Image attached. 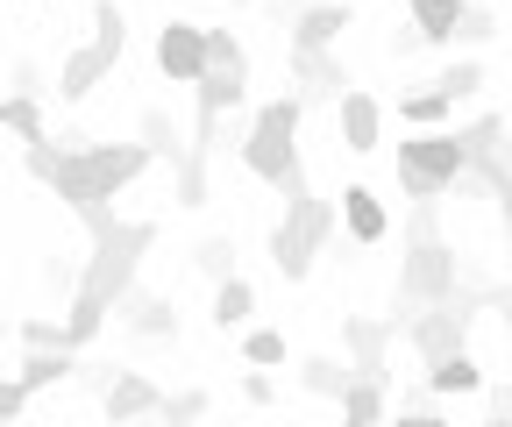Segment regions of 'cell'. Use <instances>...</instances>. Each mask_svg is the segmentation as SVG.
Wrapping results in <instances>:
<instances>
[{"instance_id":"f35d334b","label":"cell","mask_w":512,"mask_h":427,"mask_svg":"<svg viewBox=\"0 0 512 427\" xmlns=\"http://www.w3.org/2000/svg\"><path fill=\"white\" fill-rule=\"evenodd\" d=\"M491 200H498V221H505V228H512V186H498V193H491Z\"/></svg>"},{"instance_id":"f1b7e54d","label":"cell","mask_w":512,"mask_h":427,"mask_svg":"<svg viewBox=\"0 0 512 427\" xmlns=\"http://www.w3.org/2000/svg\"><path fill=\"white\" fill-rule=\"evenodd\" d=\"M207 406H214V399H207L200 385H185V392H171V399H164L157 427H200V420H207Z\"/></svg>"},{"instance_id":"6da1fadb","label":"cell","mask_w":512,"mask_h":427,"mask_svg":"<svg viewBox=\"0 0 512 427\" xmlns=\"http://www.w3.org/2000/svg\"><path fill=\"white\" fill-rule=\"evenodd\" d=\"M22 164H29V178H43V186L86 221V235H100L114 221V193L136 186V178L157 164V150L150 143H72L64 136V143L22 150Z\"/></svg>"},{"instance_id":"ab89813d","label":"cell","mask_w":512,"mask_h":427,"mask_svg":"<svg viewBox=\"0 0 512 427\" xmlns=\"http://www.w3.org/2000/svg\"><path fill=\"white\" fill-rule=\"evenodd\" d=\"M498 321H505V335H512V285H505V299H498Z\"/></svg>"},{"instance_id":"ee69618b","label":"cell","mask_w":512,"mask_h":427,"mask_svg":"<svg viewBox=\"0 0 512 427\" xmlns=\"http://www.w3.org/2000/svg\"><path fill=\"white\" fill-rule=\"evenodd\" d=\"M128 427H150V420H128Z\"/></svg>"},{"instance_id":"e0dca14e","label":"cell","mask_w":512,"mask_h":427,"mask_svg":"<svg viewBox=\"0 0 512 427\" xmlns=\"http://www.w3.org/2000/svg\"><path fill=\"white\" fill-rule=\"evenodd\" d=\"M349 385H356V363L349 356H306L299 363V392H313V399H349Z\"/></svg>"},{"instance_id":"83f0119b","label":"cell","mask_w":512,"mask_h":427,"mask_svg":"<svg viewBox=\"0 0 512 427\" xmlns=\"http://www.w3.org/2000/svg\"><path fill=\"white\" fill-rule=\"evenodd\" d=\"M192 271H207L214 285L235 278V235H200V250H192Z\"/></svg>"},{"instance_id":"2e32d148","label":"cell","mask_w":512,"mask_h":427,"mask_svg":"<svg viewBox=\"0 0 512 427\" xmlns=\"http://www.w3.org/2000/svg\"><path fill=\"white\" fill-rule=\"evenodd\" d=\"M342 228H349V242H384L392 235V214H384V200L370 193V186H342Z\"/></svg>"},{"instance_id":"4dcf8cb0","label":"cell","mask_w":512,"mask_h":427,"mask_svg":"<svg viewBox=\"0 0 512 427\" xmlns=\"http://www.w3.org/2000/svg\"><path fill=\"white\" fill-rule=\"evenodd\" d=\"M22 349H72V335H64V321H50V314H29L22 328Z\"/></svg>"},{"instance_id":"52a82bcc","label":"cell","mask_w":512,"mask_h":427,"mask_svg":"<svg viewBox=\"0 0 512 427\" xmlns=\"http://www.w3.org/2000/svg\"><path fill=\"white\" fill-rule=\"evenodd\" d=\"M463 171H470V150H463L456 129H413V136L399 143V193H406V200L456 193Z\"/></svg>"},{"instance_id":"8992f818","label":"cell","mask_w":512,"mask_h":427,"mask_svg":"<svg viewBox=\"0 0 512 427\" xmlns=\"http://www.w3.org/2000/svg\"><path fill=\"white\" fill-rule=\"evenodd\" d=\"M192 100H200V114H192V150L214 157L221 114H235V107L249 100V50H242L235 29H214V36H207V79L192 86Z\"/></svg>"},{"instance_id":"c3c4849f","label":"cell","mask_w":512,"mask_h":427,"mask_svg":"<svg viewBox=\"0 0 512 427\" xmlns=\"http://www.w3.org/2000/svg\"><path fill=\"white\" fill-rule=\"evenodd\" d=\"M342 427H349V420H342Z\"/></svg>"},{"instance_id":"bcb514c9","label":"cell","mask_w":512,"mask_h":427,"mask_svg":"<svg viewBox=\"0 0 512 427\" xmlns=\"http://www.w3.org/2000/svg\"><path fill=\"white\" fill-rule=\"evenodd\" d=\"M0 335H8V321H0Z\"/></svg>"},{"instance_id":"d6a6232c","label":"cell","mask_w":512,"mask_h":427,"mask_svg":"<svg viewBox=\"0 0 512 427\" xmlns=\"http://www.w3.org/2000/svg\"><path fill=\"white\" fill-rule=\"evenodd\" d=\"M491 36H498V15H491V8H470V22H463V36H456V43H463V50H484Z\"/></svg>"},{"instance_id":"8fae6325","label":"cell","mask_w":512,"mask_h":427,"mask_svg":"<svg viewBox=\"0 0 512 427\" xmlns=\"http://www.w3.org/2000/svg\"><path fill=\"white\" fill-rule=\"evenodd\" d=\"M164 399H171V392H157L143 371H114V385L100 392V406H107V427H128V420H157V413H164Z\"/></svg>"},{"instance_id":"7a4b0ae2","label":"cell","mask_w":512,"mask_h":427,"mask_svg":"<svg viewBox=\"0 0 512 427\" xmlns=\"http://www.w3.org/2000/svg\"><path fill=\"white\" fill-rule=\"evenodd\" d=\"M157 250V221H107L93 235V257L79 264V292L64 299V335H72V349H86L121 307H128V292H136V271L143 257Z\"/></svg>"},{"instance_id":"f546056e","label":"cell","mask_w":512,"mask_h":427,"mask_svg":"<svg viewBox=\"0 0 512 427\" xmlns=\"http://www.w3.org/2000/svg\"><path fill=\"white\" fill-rule=\"evenodd\" d=\"M178 207H207V157L200 150H185V164H178Z\"/></svg>"},{"instance_id":"7dc6e473","label":"cell","mask_w":512,"mask_h":427,"mask_svg":"<svg viewBox=\"0 0 512 427\" xmlns=\"http://www.w3.org/2000/svg\"><path fill=\"white\" fill-rule=\"evenodd\" d=\"M406 8H413V0H406Z\"/></svg>"},{"instance_id":"484cf974","label":"cell","mask_w":512,"mask_h":427,"mask_svg":"<svg viewBox=\"0 0 512 427\" xmlns=\"http://www.w3.org/2000/svg\"><path fill=\"white\" fill-rule=\"evenodd\" d=\"M93 43L121 65V50H128V15L114 8V0H93Z\"/></svg>"},{"instance_id":"9a60e30c","label":"cell","mask_w":512,"mask_h":427,"mask_svg":"<svg viewBox=\"0 0 512 427\" xmlns=\"http://www.w3.org/2000/svg\"><path fill=\"white\" fill-rule=\"evenodd\" d=\"M128 335H143V342H178V307L157 292H128V307L114 314Z\"/></svg>"},{"instance_id":"d590c367","label":"cell","mask_w":512,"mask_h":427,"mask_svg":"<svg viewBox=\"0 0 512 427\" xmlns=\"http://www.w3.org/2000/svg\"><path fill=\"white\" fill-rule=\"evenodd\" d=\"M22 406H29V385L22 378H0V420H15Z\"/></svg>"},{"instance_id":"30bf717a","label":"cell","mask_w":512,"mask_h":427,"mask_svg":"<svg viewBox=\"0 0 512 427\" xmlns=\"http://www.w3.org/2000/svg\"><path fill=\"white\" fill-rule=\"evenodd\" d=\"M285 65H292V93L299 100H335L342 107V93H356L335 50H285Z\"/></svg>"},{"instance_id":"ac0fdd59","label":"cell","mask_w":512,"mask_h":427,"mask_svg":"<svg viewBox=\"0 0 512 427\" xmlns=\"http://www.w3.org/2000/svg\"><path fill=\"white\" fill-rule=\"evenodd\" d=\"M470 22V0H413V29L420 43H456Z\"/></svg>"},{"instance_id":"5bb4252c","label":"cell","mask_w":512,"mask_h":427,"mask_svg":"<svg viewBox=\"0 0 512 427\" xmlns=\"http://www.w3.org/2000/svg\"><path fill=\"white\" fill-rule=\"evenodd\" d=\"M342 29H349V0H313V8H299V22H292V43H285V50H335V43H342Z\"/></svg>"},{"instance_id":"7bdbcfd3","label":"cell","mask_w":512,"mask_h":427,"mask_svg":"<svg viewBox=\"0 0 512 427\" xmlns=\"http://www.w3.org/2000/svg\"><path fill=\"white\" fill-rule=\"evenodd\" d=\"M235 8H256V0H235Z\"/></svg>"},{"instance_id":"603a6c76","label":"cell","mask_w":512,"mask_h":427,"mask_svg":"<svg viewBox=\"0 0 512 427\" xmlns=\"http://www.w3.org/2000/svg\"><path fill=\"white\" fill-rule=\"evenodd\" d=\"M249 314H256L249 278H221V285H214V328H221V335H228V328H249Z\"/></svg>"},{"instance_id":"836d02e7","label":"cell","mask_w":512,"mask_h":427,"mask_svg":"<svg viewBox=\"0 0 512 427\" xmlns=\"http://www.w3.org/2000/svg\"><path fill=\"white\" fill-rule=\"evenodd\" d=\"M8 93H29V100H43L50 86H43V65H36V57H22V65L8 72Z\"/></svg>"},{"instance_id":"e575fe53","label":"cell","mask_w":512,"mask_h":427,"mask_svg":"<svg viewBox=\"0 0 512 427\" xmlns=\"http://www.w3.org/2000/svg\"><path fill=\"white\" fill-rule=\"evenodd\" d=\"M392 427H448V413H434V406H399Z\"/></svg>"},{"instance_id":"4316f807","label":"cell","mask_w":512,"mask_h":427,"mask_svg":"<svg viewBox=\"0 0 512 427\" xmlns=\"http://www.w3.org/2000/svg\"><path fill=\"white\" fill-rule=\"evenodd\" d=\"M242 363L249 371H278L285 363V328H249L242 335Z\"/></svg>"},{"instance_id":"cb8c5ba5","label":"cell","mask_w":512,"mask_h":427,"mask_svg":"<svg viewBox=\"0 0 512 427\" xmlns=\"http://www.w3.org/2000/svg\"><path fill=\"white\" fill-rule=\"evenodd\" d=\"M505 129H512V121H505V114H477V121H463V129H456V136H463V150H470V171L498 157V143H505Z\"/></svg>"},{"instance_id":"ba28073f","label":"cell","mask_w":512,"mask_h":427,"mask_svg":"<svg viewBox=\"0 0 512 427\" xmlns=\"http://www.w3.org/2000/svg\"><path fill=\"white\" fill-rule=\"evenodd\" d=\"M207 36H214V29L171 15V22L157 29V72H164L171 86H200V79H207Z\"/></svg>"},{"instance_id":"4fadbf2b","label":"cell","mask_w":512,"mask_h":427,"mask_svg":"<svg viewBox=\"0 0 512 427\" xmlns=\"http://www.w3.org/2000/svg\"><path fill=\"white\" fill-rule=\"evenodd\" d=\"M107 72H114V57H107L100 43L72 50V57L57 65V100H64V107H86V100L100 93V79H107Z\"/></svg>"},{"instance_id":"74e56055","label":"cell","mask_w":512,"mask_h":427,"mask_svg":"<svg viewBox=\"0 0 512 427\" xmlns=\"http://www.w3.org/2000/svg\"><path fill=\"white\" fill-rule=\"evenodd\" d=\"M491 413H512V385H491Z\"/></svg>"},{"instance_id":"8d00e7d4","label":"cell","mask_w":512,"mask_h":427,"mask_svg":"<svg viewBox=\"0 0 512 427\" xmlns=\"http://www.w3.org/2000/svg\"><path fill=\"white\" fill-rule=\"evenodd\" d=\"M242 399H249V406H271V399H278V385H271L264 371H249V378H242Z\"/></svg>"},{"instance_id":"60d3db41","label":"cell","mask_w":512,"mask_h":427,"mask_svg":"<svg viewBox=\"0 0 512 427\" xmlns=\"http://www.w3.org/2000/svg\"><path fill=\"white\" fill-rule=\"evenodd\" d=\"M0 136H15V129H8V114H0Z\"/></svg>"},{"instance_id":"b9f144b4","label":"cell","mask_w":512,"mask_h":427,"mask_svg":"<svg viewBox=\"0 0 512 427\" xmlns=\"http://www.w3.org/2000/svg\"><path fill=\"white\" fill-rule=\"evenodd\" d=\"M505 257H512V228H505Z\"/></svg>"},{"instance_id":"9c48e42d","label":"cell","mask_w":512,"mask_h":427,"mask_svg":"<svg viewBox=\"0 0 512 427\" xmlns=\"http://www.w3.org/2000/svg\"><path fill=\"white\" fill-rule=\"evenodd\" d=\"M406 328V314L392 321H370V314H342V356L356 363V378L384 385V356H392V335Z\"/></svg>"},{"instance_id":"7c38bea8","label":"cell","mask_w":512,"mask_h":427,"mask_svg":"<svg viewBox=\"0 0 512 427\" xmlns=\"http://www.w3.org/2000/svg\"><path fill=\"white\" fill-rule=\"evenodd\" d=\"M335 129H342V150L349 157H370L377 143H384V107H377V93H342V107H335Z\"/></svg>"},{"instance_id":"d6986e66","label":"cell","mask_w":512,"mask_h":427,"mask_svg":"<svg viewBox=\"0 0 512 427\" xmlns=\"http://www.w3.org/2000/svg\"><path fill=\"white\" fill-rule=\"evenodd\" d=\"M72 371H86V363H79V349H22V385L29 392H50L57 378H72Z\"/></svg>"},{"instance_id":"1f68e13d","label":"cell","mask_w":512,"mask_h":427,"mask_svg":"<svg viewBox=\"0 0 512 427\" xmlns=\"http://www.w3.org/2000/svg\"><path fill=\"white\" fill-rule=\"evenodd\" d=\"M434 86H441L448 100H470V93L484 86V65H477V57H456V65H448V72H441Z\"/></svg>"},{"instance_id":"44dd1931","label":"cell","mask_w":512,"mask_h":427,"mask_svg":"<svg viewBox=\"0 0 512 427\" xmlns=\"http://www.w3.org/2000/svg\"><path fill=\"white\" fill-rule=\"evenodd\" d=\"M136 143H150V150H157V164H171V171H178V164H185V150H192L164 107H143V121H136Z\"/></svg>"},{"instance_id":"5b68a950","label":"cell","mask_w":512,"mask_h":427,"mask_svg":"<svg viewBox=\"0 0 512 427\" xmlns=\"http://www.w3.org/2000/svg\"><path fill=\"white\" fill-rule=\"evenodd\" d=\"M335 235H342V207H335V200H320L313 186L285 193V221L271 228V271H278L285 285H306V278H313V257L328 250Z\"/></svg>"},{"instance_id":"7402d4cb","label":"cell","mask_w":512,"mask_h":427,"mask_svg":"<svg viewBox=\"0 0 512 427\" xmlns=\"http://www.w3.org/2000/svg\"><path fill=\"white\" fill-rule=\"evenodd\" d=\"M342 420H349V427H392V399H384V385L356 378L349 399H342Z\"/></svg>"},{"instance_id":"d4e9b609","label":"cell","mask_w":512,"mask_h":427,"mask_svg":"<svg viewBox=\"0 0 512 427\" xmlns=\"http://www.w3.org/2000/svg\"><path fill=\"white\" fill-rule=\"evenodd\" d=\"M448 114H456V100H448L441 86H427V93H406V100H399V121H406V129H441Z\"/></svg>"},{"instance_id":"3957f363","label":"cell","mask_w":512,"mask_h":427,"mask_svg":"<svg viewBox=\"0 0 512 427\" xmlns=\"http://www.w3.org/2000/svg\"><path fill=\"white\" fill-rule=\"evenodd\" d=\"M399 242H406V257H399V307H406V321L463 292L470 271L456 257V242H441V200H413Z\"/></svg>"},{"instance_id":"ffe728a7","label":"cell","mask_w":512,"mask_h":427,"mask_svg":"<svg viewBox=\"0 0 512 427\" xmlns=\"http://www.w3.org/2000/svg\"><path fill=\"white\" fill-rule=\"evenodd\" d=\"M427 392H434V399H470V392H484L477 356H470V349H456L448 363H434V371H427Z\"/></svg>"},{"instance_id":"277c9868","label":"cell","mask_w":512,"mask_h":427,"mask_svg":"<svg viewBox=\"0 0 512 427\" xmlns=\"http://www.w3.org/2000/svg\"><path fill=\"white\" fill-rule=\"evenodd\" d=\"M299 121H306V100L299 93H278L249 114V136H242V171L264 178L278 193H299L306 186V164H299Z\"/></svg>"},{"instance_id":"f6af8a7d","label":"cell","mask_w":512,"mask_h":427,"mask_svg":"<svg viewBox=\"0 0 512 427\" xmlns=\"http://www.w3.org/2000/svg\"><path fill=\"white\" fill-rule=\"evenodd\" d=\"M221 427H242V420H221Z\"/></svg>"}]
</instances>
